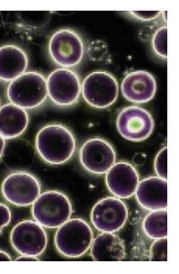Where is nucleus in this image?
<instances>
[{"label":"nucleus","mask_w":179,"mask_h":274,"mask_svg":"<svg viewBox=\"0 0 179 274\" xmlns=\"http://www.w3.org/2000/svg\"><path fill=\"white\" fill-rule=\"evenodd\" d=\"M35 146L44 161L58 165L71 158L75 150L76 142L67 127L59 123H52L39 130L35 137Z\"/></svg>","instance_id":"nucleus-1"},{"label":"nucleus","mask_w":179,"mask_h":274,"mask_svg":"<svg viewBox=\"0 0 179 274\" xmlns=\"http://www.w3.org/2000/svg\"><path fill=\"white\" fill-rule=\"evenodd\" d=\"M71 213L68 198L57 191L45 192L32 204V214L35 221L49 228H58L69 219Z\"/></svg>","instance_id":"nucleus-2"},{"label":"nucleus","mask_w":179,"mask_h":274,"mask_svg":"<svg viewBox=\"0 0 179 274\" xmlns=\"http://www.w3.org/2000/svg\"><path fill=\"white\" fill-rule=\"evenodd\" d=\"M7 96L11 103L24 109L36 108L48 96L47 81L38 73L25 72L11 81Z\"/></svg>","instance_id":"nucleus-3"},{"label":"nucleus","mask_w":179,"mask_h":274,"mask_svg":"<svg viewBox=\"0 0 179 274\" xmlns=\"http://www.w3.org/2000/svg\"><path fill=\"white\" fill-rule=\"evenodd\" d=\"M93 233L90 226L79 218L69 219L60 226L54 237L57 250L63 256L76 258L90 247Z\"/></svg>","instance_id":"nucleus-4"},{"label":"nucleus","mask_w":179,"mask_h":274,"mask_svg":"<svg viewBox=\"0 0 179 274\" xmlns=\"http://www.w3.org/2000/svg\"><path fill=\"white\" fill-rule=\"evenodd\" d=\"M81 91L88 104L95 108L105 109L117 99L118 85L111 74L98 71L92 72L84 79Z\"/></svg>","instance_id":"nucleus-5"},{"label":"nucleus","mask_w":179,"mask_h":274,"mask_svg":"<svg viewBox=\"0 0 179 274\" xmlns=\"http://www.w3.org/2000/svg\"><path fill=\"white\" fill-rule=\"evenodd\" d=\"M3 196L15 205L26 206L32 204L41 194L37 179L26 172H16L9 175L2 185Z\"/></svg>","instance_id":"nucleus-6"},{"label":"nucleus","mask_w":179,"mask_h":274,"mask_svg":"<svg viewBox=\"0 0 179 274\" xmlns=\"http://www.w3.org/2000/svg\"><path fill=\"white\" fill-rule=\"evenodd\" d=\"M116 123L118 132L124 138L135 142L149 137L154 124L149 112L135 106L124 108L118 115Z\"/></svg>","instance_id":"nucleus-7"},{"label":"nucleus","mask_w":179,"mask_h":274,"mask_svg":"<svg viewBox=\"0 0 179 274\" xmlns=\"http://www.w3.org/2000/svg\"><path fill=\"white\" fill-rule=\"evenodd\" d=\"M46 81L48 95L55 104L67 107L77 101L82 86L78 75L72 70L58 69L49 75Z\"/></svg>","instance_id":"nucleus-8"},{"label":"nucleus","mask_w":179,"mask_h":274,"mask_svg":"<svg viewBox=\"0 0 179 274\" xmlns=\"http://www.w3.org/2000/svg\"><path fill=\"white\" fill-rule=\"evenodd\" d=\"M10 241L13 247L22 255L37 257L47 245V234L43 226L36 221L24 220L12 228Z\"/></svg>","instance_id":"nucleus-9"},{"label":"nucleus","mask_w":179,"mask_h":274,"mask_svg":"<svg viewBox=\"0 0 179 274\" xmlns=\"http://www.w3.org/2000/svg\"><path fill=\"white\" fill-rule=\"evenodd\" d=\"M53 60L63 67L77 65L84 55V45L79 36L70 29H61L51 37L49 45Z\"/></svg>","instance_id":"nucleus-10"},{"label":"nucleus","mask_w":179,"mask_h":274,"mask_svg":"<svg viewBox=\"0 0 179 274\" xmlns=\"http://www.w3.org/2000/svg\"><path fill=\"white\" fill-rule=\"evenodd\" d=\"M128 210L124 203L115 197H108L98 201L93 207L90 217L98 230L113 233L121 229L127 219Z\"/></svg>","instance_id":"nucleus-11"},{"label":"nucleus","mask_w":179,"mask_h":274,"mask_svg":"<svg viewBox=\"0 0 179 274\" xmlns=\"http://www.w3.org/2000/svg\"><path fill=\"white\" fill-rule=\"evenodd\" d=\"M116 154L112 146L106 140L93 138L86 141L79 151V160L83 166L95 174L107 172L114 164Z\"/></svg>","instance_id":"nucleus-12"},{"label":"nucleus","mask_w":179,"mask_h":274,"mask_svg":"<svg viewBox=\"0 0 179 274\" xmlns=\"http://www.w3.org/2000/svg\"><path fill=\"white\" fill-rule=\"evenodd\" d=\"M156 91V83L153 75L147 71L137 70L127 74L122 80L121 91L128 101L144 103L150 101Z\"/></svg>","instance_id":"nucleus-13"},{"label":"nucleus","mask_w":179,"mask_h":274,"mask_svg":"<svg viewBox=\"0 0 179 274\" xmlns=\"http://www.w3.org/2000/svg\"><path fill=\"white\" fill-rule=\"evenodd\" d=\"M139 177L135 168L130 163L118 162L107 171L106 183L110 192L121 198H127L135 192Z\"/></svg>","instance_id":"nucleus-14"},{"label":"nucleus","mask_w":179,"mask_h":274,"mask_svg":"<svg viewBox=\"0 0 179 274\" xmlns=\"http://www.w3.org/2000/svg\"><path fill=\"white\" fill-rule=\"evenodd\" d=\"M135 193L138 202L146 209L156 210L167 208V180L158 176L146 178L138 183Z\"/></svg>","instance_id":"nucleus-15"},{"label":"nucleus","mask_w":179,"mask_h":274,"mask_svg":"<svg viewBox=\"0 0 179 274\" xmlns=\"http://www.w3.org/2000/svg\"><path fill=\"white\" fill-rule=\"evenodd\" d=\"M92 259L96 261H118L125 257V250L122 241L112 233L98 235L90 246Z\"/></svg>","instance_id":"nucleus-16"},{"label":"nucleus","mask_w":179,"mask_h":274,"mask_svg":"<svg viewBox=\"0 0 179 274\" xmlns=\"http://www.w3.org/2000/svg\"><path fill=\"white\" fill-rule=\"evenodd\" d=\"M28 115L25 109L12 103L0 108V135L5 139L17 137L26 130Z\"/></svg>","instance_id":"nucleus-17"},{"label":"nucleus","mask_w":179,"mask_h":274,"mask_svg":"<svg viewBox=\"0 0 179 274\" xmlns=\"http://www.w3.org/2000/svg\"><path fill=\"white\" fill-rule=\"evenodd\" d=\"M28 59L20 48L12 45L0 48V79L13 80L25 73Z\"/></svg>","instance_id":"nucleus-18"},{"label":"nucleus","mask_w":179,"mask_h":274,"mask_svg":"<svg viewBox=\"0 0 179 274\" xmlns=\"http://www.w3.org/2000/svg\"><path fill=\"white\" fill-rule=\"evenodd\" d=\"M143 229L145 234L152 239L167 237V210L165 209L156 210L147 215L144 220Z\"/></svg>","instance_id":"nucleus-19"},{"label":"nucleus","mask_w":179,"mask_h":274,"mask_svg":"<svg viewBox=\"0 0 179 274\" xmlns=\"http://www.w3.org/2000/svg\"><path fill=\"white\" fill-rule=\"evenodd\" d=\"M152 47L154 52L160 57H167V28L162 26L154 33L152 39Z\"/></svg>","instance_id":"nucleus-20"},{"label":"nucleus","mask_w":179,"mask_h":274,"mask_svg":"<svg viewBox=\"0 0 179 274\" xmlns=\"http://www.w3.org/2000/svg\"><path fill=\"white\" fill-rule=\"evenodd\" d=\"M151 261H167V237L158 239L151 245L150 249Z\"/></svg>","instance_id":"nucleus-21"},{"label":"nucleus","mask_w":179,"mask_h":274,"mask_svg":"<svg viewBox=\"0 0 179 274\" xmlns=\"http://www.w3.org/2000/svg\"><path fill=\"white\" fill-rule=\"evenodd\" d=\"M154 170L157 176L167 180V149L163 147L157 153L154 160Z\"/></svg>","instance_id":"nucleus-22"},{"label":"nucleus","mask_w":179,"mask_h":274,"mask_svg":"<svg viewBox=\"0 0 179 274\" xmlns=\"http://www.w3.org/2000/svg\"><path fill=\"white\" fill-rule=\"evenodd\" d=\"M129 13L137 19L147 21L156 18L161 14V11H135Z\"/></svg>","instance_id":"nucleus-23"},{"label":"nucleus","mask_w":179,"mask_h":274,"mask_svg":"<svg viewBox=\"0 0 179 274\" xmlns=\"http://www.w3.org/2000/svg\"><path fill=\"white\" fill-rule=\"evenodd\" d=\"M11 214L9 208L0 203V233L3 228L9 224L11 221Z\"/></svg>","instance_id":"nucleus-24"},{"label":"nucleus","mask_w":179,"mask_h":274,"mask_svg":"<svg viewBox=\"0 0 179 274\" xmlns=\"http://www.w3.org/2000/svg\"><path fill=\"white\" fill-rule=\"evenodd\" d=\"M38 260L36 257L28 255H22L16 259V261H34Z\"/></svg>","instance_id":"nucleus-25"},{"label":"nucleus","mask_w":179,"mask_h":274,"mask_svg":"<svg viewBox=\"0 0 179 274\" xmlns=\"http://www.w3.org/2000/svg\"><path fill=\"white\" fill-rule=\"evenodd\" d=\"M11 258L6 252L0 250V261H11Z\"/></svg>","instance_id":"nucleus-26"},{"label":"nucleus","mask_w":179,"mask_h":274,"mask_svg":"<svg viewBox=\"0 0 179 274\" xmlns=\"http://www.w3.org/2000/svg\"><path fill=\"white\" fill-rule=\"evenodd\" d=\"M5 146V138L0 135V158L2 157Z\"/></svg>","instance_id":"nucleus-27"}]
</instances>
